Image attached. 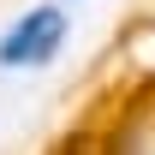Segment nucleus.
<instances>
[{"mask_svg":"<svg viewBox=\"0 0 155 155\" xmlns=\"http://www.w3.org/2000/svg\"><path fill=\"white\" fill-rule=\"evenodd\" d=\"M66 12L60 6H30L18 18L0 30V66L6 72H42V66H54L60 48H66Z\"/></svg>","mask_w":155,"mask_h":155,"instance_id":"nucleus-1","label":"nucleus"}]
</instances>
